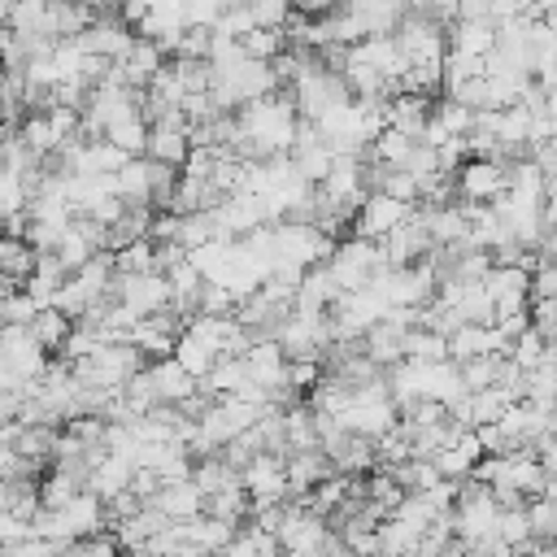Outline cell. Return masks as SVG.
Instances as JSON below:
<instances>
[{"label":"cell","mask_w":557,"mask_h":557,"mask_svg":"<svg viewBox=\"0 0 557 557\" xmlns=\"http://www.w3.org/2000/svg\"><path fill=\"white\" fill-rule=\"evenodd\" d=\"M409 213H413V205H400V200H392V196H383V191H370V196L361 200V209L352 213V239L383 244Z\"/></svg>","instance_id":"obj_4"},{"label":"cell","mask_w":557,"mask_h":557,"mask_svg":"<svg viewBox=\"0 0 557 557\" xmlns=\"http://www.w3.org/2000/svg\"><path fill=\"white\" fill-rule=\"evenodd\" d=\"M322 383V361H287V387L292 392H313Z\"/></svg>","instance_id":"obj_28"},{"label":"cell","mask_w":557,"mask_h":557,"mask_svg":"<svg viewBox=\"0 0 557 557\" xmlns=\"http://www.w3.org/2000/svg\"><path fill=\"white\" fill-rule=\"evenodd\" d=\"M113 300H122L135 318H152L161 309H170V278L165 274H131L113 283Z\"/></svg>","instance_id":"obj_7"},{"label":"cell","mask_w":557,"mask_h":557,"mask_svg":"<svg viewBox=\"0 0 557 557\" xmlns=\"http://www.w3.org/2000/svg\"><path fill=\"white\" fill-rule=\"evenodd\" d=\"M174 361H178V366H183V370H187V374L200 383V379H205V374H209V370H213L222 357H218L209 344H200L196 335H187V331H183V335H178V344H174Z\"/></svg>","instance_id":"obj_20"},{"label":"cell","mask_w":557,"mask_h":557,"mask_svg":"<svg viewBox=\"0 0 557 557\" xmlns=\"http://www.w3.org/2000/svg\"><path fill=\"white\" fill-rule=\"evenodd\" d=\"M191 483L205 492V500L209 496H218V492H231V487H239L244 479L222 461V457H200L196 466H191Z\"/></svg>","instance_id":"obj_18"},{"label":"cell","mask_w":557,"mask_h":557,"mask_svg":"<svg viewBox=\"0 0 557 557\" xmlns=\"http://www.w3.org/2000/svg\"><path fill=\"white\" fill-rule=\"evenodd\" d=\"M496 522H500V500L492 496V487L466 479V483H461V496H457V505H453V535H457L466 548L492 553V548H496Z\"/></svg>","instance_id":"obj_1"},{"label":"cell","mask_w":557,"mask_h":557,"mask_svg":"<svg viewBox=\"0 0 557 557\" xmlns=\"http://www.w3.org/2000/svg\"><path fill=\"white\" fill-rule=\"evenodd\" d=\"M474 357H509V339L496 326H474L466 322L461 331L448 335V361H474Z\"/></svg>","instance_id":"obj_9"},{"label":"cell","mask_w":557,"mask_h":557,"mask_svg":"<svg viewBox=\"0 0 557 557\" xmlns=\"http://www.w3.org/2000/svg\"><path fill=\"white\" fill-rule=\"evenodd\" d=\"M148 135H152V126H148V117H144V109H135V113H126V117H117L109 131H104V139L113 144V148H122L131 161L135 157H144L148 152Z\"/></svg>","instance_id":"obj_17"},{"label":"cell","mask_w":557,"mask_h":557,"mask_svg":"<svg viewBox=\"0 0 557 557\" xmlns=\"http://www.w3.org/2000/svg\"><path fill=\"white\" fill-rule=\"evenodd\" d=\"M509 187V174L500 161H466L457 170V200L461 205H496Z\"/></svg>","instance_id":"obj_6"},{"label":"cell","mask_w":557,"mask_h":557,"mask_svg":"<svg viewBox=\"0 0 557 557\" xmlns=\"http://www.w3.org/2000/svg\"><path fill=\"white\" fill-rule=\"evenodd\" d=\"M326 540H331V522H326L322 513H313V509L287 500V522H283V531H278V548H283L287 557H300V553H322Z\"/></svg>","instance_id":"obj_5"},{"label":"cell","mask_w":557,"mask_h":557,"mask_svg":"<svg viewBox=\"0 0 557 557\" xmlns=\"http://www.w3.org/2000/svg\"><path fill=\"white\" fill-rule=\"evenodd\" d=\"M131 479H135V466H131L126 457L104 453V457L91 466V474H87V492H96V496L109 505V500H117L122 492H131Z\"/></svg>","instance_id":"obj_13"},{"label":"cell","mask_w":557,"mask_h":557,"mask_svg":"<svg viewBox=\"0 0 557 557\" xmlns=\"http://www.w3.org/2000/svg\"><path fill=\"white\" fill-rule=\"evenodd\" d=\"M431 96H409V91H396L392 100H387V131H396V135H405V139H422V131H426V122H431Z\"/></svg>","instance_id":"obj_11"},{"label":"cell","mask_w":557,"mask_h":557,"mask_svg":"<svg viewBox=\"0 0 557 557\" xmlns=\"http://www.w3.org/2000/svg\"><path fill=\"white\" fill-rule=\"evenodd\" d=\"M326 265H331V274H335V287H339L344 296H352V292H366V287H370V278L387 265V257H383V248L370 244V239H339Z\"/></svg>","instance_id":"obj_2"},{"label":"cell","mask_w":557,"mask_h":557,"mask_svg":"<svg viewBox=\"0 0 557 557\" xmlns=\"http://www.w3.org/2000/svg\"><path fill=\"white\" fill-rule=\"evenodd\" d=\"M405 361H418V366L448 361V335L426 331V326H413V331L405 335Z\"/></svg>","instance_id":"obj_19"},{"label":"cell","mask_w":557,"mask_h":557,"mask_svg":"<svg viewBox=\"0 0 557 557\" xmlns=\"http://www.w3.org/2000/svg\"><path fill=\"white\" fill-rule=\"evenodd\" d=\"M487 296L492 300H513V296H531V274L518 270V265H492L487 278H483Z\"/></svg>","instance_id":"obj_21"},{"label":"cell","mask_w":557,"mask_h":557,"mask_svg":"<svg viewBox=\"0 0 557 557\" xmlns=\"http://www.w3.org/2000/svg\"><path fill=\"white\" fill-rule=\"evenodd\" d=\"M544 352H548V339L540 335V331H527V335H518L513 344H509V361L518 366V370H535V366H544Z\"/></svg>","instance_id":"obj_27"},{"label":"cell","mask_w":557,"mask_h":557,"mask_svg":"<svg viewBox=\"0 0 557 557\" xmlns=\"http://www.w3.org/2000/svg\"><path fill=\"white\" fill-rule=\"evenodd\" d=\"M91 257H96V244H91V239L70 222V231H65V235H61V244H57V261H61L70 274H78Z\"/></svg>","instance_id":"obj_25"},{"label":"cell","mask_w":557,"mask_h":557,"mask_svg":"<svg viewBox=\"0 0 557 557\" xmlns=\"http://www.w3.org/2000/svg\"><path fill=\"white\" fill-rule=\"evenodd\" d=\"M239 479L252 505H283L287 500V453H257L239 470Z\"/></svg>","instance_id":"obj_3"},{"label":"cell","mask_w":557,"mask_h":557,"mask_svg":"<svg viewBox=\"0 0 557 557\" xmlns=\"http://www.w3.org/2000/svg\"><path fill=\"white\" fill-rule=\"evenodd\" d=\"M500 366H505V357H474V361H461V383H466V392H487V387H496Z\"/></svg>","instance_id":"obj_26"},{"label":"cell","mask_w":557,"mask_h":557,"mask_svg":"<svg viewBox=\"0 0 557 557\" xmlns=\"http://www.w3.org/2000/svg\"><path fill=\"white\" fill-rule=\"evenodd\" d=\"M496 544H500V548H509V553H518V548H527V544H531V518H527V505H518V509H500Z\"/></svg>","instance_id":"obj_24"},{"label":"cell","mask_w":557,"mask_h":557,"mask_svg":"<svg viewBox=\"0 0 557 557\" xmlns=\"http://www.w3.org/2000/svg\"><path fill=\"white\" fill-rule=\"evenodd\" d=\"M61 513V522H65V531H70V540L78 544V540H87V535H100L104 527H109V505L96 496V492H78L65 509H57Z\"/></svg>","instance_id":"obj_10"},{"label":"cell","mask_w":557,"mask_h":557,"mask_svg":"<svg viewBox=\"0 0 557 557\" xmlns=\"http://www.w3.org/2000/svg\"><path fill=\"white\" fill-rule=\"evenodd\" d=\"M148 379H152L157 405L178 409V405H187V400L196 396V379H191L174 357H170V361H152V366H148Z\"/></svg>","instance_id":"obj_12"},{"label":"cell","mask_w":557,"mask_h":557,"mask_svg":"<svg viewBox=\"0 0 557 557\" xmlns=\"http://www.w3.org/2000/svg\"><path fill=\"white\" fill-rule=\"evenodd\" d=\"M183 540H187L191 548H200L205 557H218V553H222V548L235 540V527H231V522H222V518L200 513V518L183 522Z\"/></svg>","instance_id":"obj_16"},{"label":"cell","mask_w":557,"mask_h":557,"mask_svg":"<svg viewBox=\"0 0 557 557\" xmlns=\"http://www.w3.org/2000/svg\"><path fill=\"white\" fill-rule=\"evenodd\" d=\"M292 165H296V174L309 183V187H318L326 174H331V165H335V152L322 144V135L313 131V122H300V131H296V144H292Z\"/></svg>","instance_id":"obj_8"},{"label":"cell","mask_w":557,"mask_h":557,"mask_svg":"<svg viewBox=\"0 0 557 557\" xmlns=\"http://www.w3.org/2000/svg\"><path fill=\"white\" fill-rule=\"evenodd\" d=\"M113 270H117V278L157 274V244H152V239H139V244L117 248V252H113Z\"/></svg>","instance_id":"obj_22"},{"label":"cell","mask_w":557,"mask_h":557,"mask_svg":"<svg viewBox=\"0 0 557 557\" xmlns=\"http://www.w3.org/2000/svg\"><path fill=\"white\" fill-rule=\"evenodd\" d=\"M70 331H74V322L61 309H39V318L30 322V335H35L39 348H65Z\"/></svg>","instance_id":"obj_23"},{"label":"cell","mask_w":557,"mask_h":557,"mask_svg":"<svg viewBox=\"0 0 557 557\" xmlns=\"http://www.w3.org/2000/svg\"><path fill=\"white\" fill-rule=\"evenodd\" d=\"M170 522H191V518H200L205 513V492L187 479V483H170V487H161V496L152 500Z\"/></svg>","instance_id":"obj_15"},{"label":"cell","mask_w":557,"mask_h":557,"mask_svg":"<svg viewBox=\"0 0 557 557\" xmlns=\"http://www.w3.org/2000/svg\"><path fill=\"white\" fill-rule=\"evenodd\" d=\"M113 191H117V200H122L126 209H148V205H152V165H148V157L126 161V165L113 174Z\"/></svg>","instance_id":"obj_14"}]
</instances>
